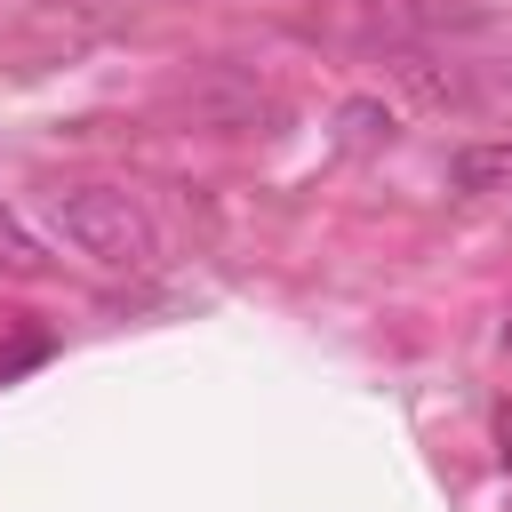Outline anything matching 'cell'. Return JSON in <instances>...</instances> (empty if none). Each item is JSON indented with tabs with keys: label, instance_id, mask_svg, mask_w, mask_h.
Masks as SVG:
<instances>
[{
	"label": "cell",
	"instance_id": "obj_1",
	"mask_svg": "<svg viewBox=\"0 0 512 512\" xmlns=\"http://www.w3.org/2000/svg\"><path fill=\"white\" fill-rule=\"evenodd\" d=\"M48 224H56L88 264H104V272H144V264L160 256V240H152L144 208H136L128 192H104V184L48 192Z\"/></svg>",
	"mask_w": 512,
	"mask_h": 512
},
{
	"label": "cell",
	"instance_id": "obj_2",
	"mask_svg": "<svg viewBox=\"0 0 512 512\" xmlns=\"http://www.w3.org/2000/svg\"><path fill=\"white\" fill-rule=\"evenodd\" d=\"M448 184L456 192H512V144H464V152H448Z\"/></svg>",
	"mask_w": 512,
	"mask_h": 512
},
{
	"label": "cell",
	"instance_id": "obj_3",
	"mask_svg": "<svg viewBox=\"0 0 512 512\" xmlns=\"http://www.w3.org/2000/svg\"><path fill=\"white\" fill-rule=\"evenodd\" d=\"M0 264H8V272H24V280H40V272H48V256L24 240V224H16L8 208H0Z\"/></svg>",
	"mask_w": 512,
	"mask_h": 512
},
{
	"label": "cell",
	"instance_id": "obj_4",
	"mask_svg": "<svg viewBox=\"0 0 512 512\" xmlns=\"http://www.w3.org/2000/svg\"><path fill=\"white\" fill-rule=\"evenodd\" d=\"M344 136H352V144H376V136H392V120H384L376 104H344Z\"/></svg>",
	"mask_w": 512,
	"mask_h": 512
},
{
	"label": "cell",
	"instance_id": "obj_5",
	"mask_svg": "<svg viewBox=\"0 0 512 512\" xmlns=\"http://www.w3.org/2000/svg\"><path fill=\"white\" fill-rule=\"evenodd\" d=\"M40 360H48V336H24V344H8V352H0V384H8L16 368H40Z\"/></svg>",
	"mask_w": 512,
	"mask_h": 512
},
{
	"label": "cell",
	"instance_id": "obj_6",
	"mask_svg": "<svg viewBox=\"0 0 512 512\" xmlns=\"http://www.w3.org/2000/svg\"><path fill=\"white\" fill-rule=\"evenodd\" d=\"M496 440H504V464H512V416H504V432H496Z\"/></svg>",
	"mask_w": 512,
	"mask_h": 512
}]
</instances>
